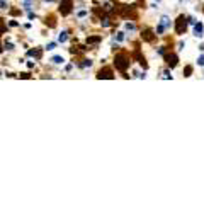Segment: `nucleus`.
Here are the masks:
<instances>
[{
    "instance_id": "obj_1",
    "label": "nucleus",
    "mask_w": 204,
    "mask_h": 204,
    "mask_svg": "<svg viewBox=\"0 0 204 204\" xmlns=\"http://www.w3.org/2000/svg\"><path fill=\"white\" fill-rule=\"evenodd\" d=\"M116 66H117L119 70H126V68L129 66V61L126 60V56L119 54V56H116Z\"/></svg>"
},
{
    "instance_id": "obj_2",
    "label": "nucleus",
    "mask_w": 204,
    "mask_h": 204,
    "mask_svg": "<svg viewBox=\"0 0 204 204\" xmlns=\"http://www.w3.org/2000/svg\"><path fill=\"white\" fill-rule=\"evenodd\" d=\"M168 65H170V66H175V65H177V58L173 56V54H172V56H168Z\"/></svg>"
},
{
    "instance_id": "obj_3",
    "label": "nucleus",
    "mask_w": 204,
    "mask_h": 204,
    "mask_svg": "<svg viewBox=\"0 0 204 204\" xmlns=\"http://www.w3.org/2000/svg\"><path fill=\"white\" fill-rule=\"evenodd\" d=\"M66 41V32H61L60 34V43H65Z\"/></svg>"
},
{
    "instance_id": "obj_4",
    "label": "nucleus",
    "mask_w": 204,
    "mask_h": 204,
    "mask_svg": "<svg viewBox=\"0 0 204 204\" xmlns=\"http://www.w3.org/2000/svg\"><path fill=\"white\" fill-rule=\"evenodd\" d=\"M53 61H54V63H61V61H63V58H53Z\"/></svg>"
}]
</instances>
